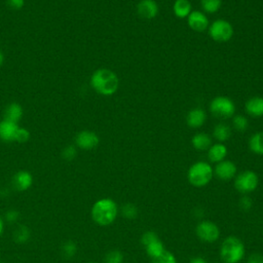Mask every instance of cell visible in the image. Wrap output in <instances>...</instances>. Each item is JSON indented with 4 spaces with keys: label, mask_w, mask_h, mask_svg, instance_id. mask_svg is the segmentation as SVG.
Wrapping results in <instances>:
<instances>
[{
    "label": "cell",
    "mask_w": 263,
    "mask_h": 263,
    "mask_svg": "<svg viewBox=\"0 0 263 263\" xmlns=\"http://www.w3.org/2000/svg\"><path fill=\"white\" fill-rule=\"evenodd\" d=\"M90 263H96V262H90Z\"/></svg>",
    "instance_id": "obj_41"
},
{
    "label": "cell",
    "mask_w": 263,
    "mask_h": 263,
    "mask_svg": "<svg viewBox=\"0 0 263 263\" xmlns=\"http://www.w3.org/2000/svg\"><path fill=\"white\" fill-rule=\"evenodd\" d=\"M19 129L20 127L18 124L4 120L0 123V139L6 142H16Z\"/></svg>",
    "instance_id": "obj_14"
},
{
    "label": "cell",
    "mask_w": 263,
    "mask_h": 263,
    "mask_svg": "<svg viewBox=\"0 0 263 263\" xmlns=\"http://www.w3.org/2000/svg\"><path fill=\"white\" fill-rule=\"evenodd\" d=\"M247 263H263V255L259 253H254L249 256Z\"/></svg>",
    "instance_id": "obj_37"
},
{
    "label": "cell",
    "mask_w": 263,
    "mask_h": 263,
    "mask_svg": "<svg viewBox=\"0 0 263 263\" xmlns=\"http://www.w3.org/2000/svg\"><path fill=\"white\" fill-rule=\"evenodd\" d=\"M159 239H160L159 236H158L155 232H147V233H145V234L142 236V238H141V244H142L144 247H146V246H148L149 244H152V243L156 242V241L159 240Z\"/></svg>",
    "instance_id": "obj_32"
},
{
    "label": "cell",
    "mask_w": 263,
    "mask_h": 263,
    "mask_svg": "<svg viewBox=\"0 0 263 263\" xmlns=\"http://www.w3.org/2000/svg\"><path fill=\"white\" fill-rule=\"evenodd\" d=\"M77 155H78L77 148H75V146H73V145H69V146L65 147L62 152L63 159L68 162L73 161L75 158H77Z\"/></svg>",
    "instance_id": "obj_31"
},
{
    "label": "cell",
    "mask_w": 263,
    "mask_h": 263,
    "mask_svg": "<svg viewBox=\"0 0 263 263\" xmlns=\"http://www.w3.org/2000/svg\"><path fill=\"white\" fill-rule=\"evenodd\" d=\"M0 263H5V262H0Z\"/></svg>",
    "instance_id": "obj_42"
},
{
    "label": "cell",
    "mask_w": 263,
    "mask_h": 263,
    "mask_svg": "<svg viewBox=\"0 0 263 263\" xmlns=\"http://www.w3.org/2000/svg\"><path fill=\"white\" fill-rule=\"evenodd\" d=\"M202 8L206 13L215 14L221 8L222 0H202Z\"/></svg>",
    "instance_id": "obj_26"
},
{
    "label": "cell",
    "mask_w": 263,
    "mask_h": 263,
    "mask_svg": "<svg viewBox=\"0 0 263 263\" xmlns=\"http://www.w3.org/2000/svg\"><path fill=\"white\" fill-rule=\"evenodd\" d=\"M30 237H31V232H30L29 228L23 224H21L18 228H16V230L14 231V234H13V239L18 244L27 243L29 241Z\"/></svg>",
    "instance_id": "obj_22"
},
{
    "label": "cell",
    "mask_w": 263,
    "mask_h": 263,
    "mask_svg": "<svg viewBox=\"0 0 263 263\" xmlns=\"http://www.w3.org/2000/svg\"><path fill=\"white\" fill-rule=\"evenodd\" d=\"M75 143L84 150H92L99 145L100 139L98 135L92 131H83L78 134Z\"/></svg>",
    "instance_id": "obj_9"
},
{
    "label": "cell",
    "mask_w": 263,
    "mask_h": 263,
    "mask_svg": "<svg viewBox=\"0 0 263 263\" xmlns=\"http://www.w3.org/2000/svg\"><path fill=\"white\" fill-rule=\"evenodd\" d=\"M152 263H177V259L173 253L165 251L162 255L153 259Z\"/></svg>",
    "instance_id": "obj_29"
},
{
    "label": "cell",
    "mask_w": 263,
    "mask_h": 263,
    "mask_svg": "<svg viewBox=\"0 0 263 263\" xmlns=\"http://www.w3.org/2000/svg\"><path fill=\"white\" fill-rule=\"evenodd\" d=\"M4 232H5V220L2 216H0V237L4 235Z\"/></svg>",
    "instance_id": "obj_38"
},
{
    "label": "cell",
    "mask_w": 263,
    "mask_h": 263,
    "mask_svg": "<svg viewBox=\"0 0 263 263\" xmlns=\"http://www.w3.org/2000/svg\"><path fill=\"white\" fill-rule=\"evenodd\" d=\"M213 175L214 170L208 163L198 162L190 168L187 177L193 186L203 187L211 182Z\"/></svg>",
    "instance_id": "obj_4"
},
{
    "label": "cell",
    "mask_w": 263,
    "mask_h": 263,
    "mask_svg": "<svg viewBox=\"0 0 263 263\" xmlns=\"http://www.w3.org/2000/svg\"><path fill=\"white\" fill-rule=\"evenodd\" d=\"M160 8L155 0H141L137 6V12L142 19L152 20L159 14Z\"/></svg>",
    "instance_id": "obj_11"
},
{
    "label": "cell",
    "mask_w": 263,
    "mask_h": 263,
    "mask_svg": "<svg viewBox=\"0 0 263 263\" xmlns=\"http://www.w3.org/2000/svg\"><path fill=\"white\" fill-rule=\"evenodd\" d=\"M174 14L179 19L189 17L193 12V7L190 0H176L173 7Z\"/></svg>",
    "instance_id": "obj_18"
},
{
    "label": "cell",
    "mask_w": 263,
    "mask_h": 263,
    "mask_svg": "<svg viewBox=\"0 0 263 263\" xmlns=\"http://www.w3.org/2000/svg\"><path fill=\"white\" fill-rule=\"evenodd\" d=\"M30 138V133L28 130L26 129H22L20 128L18 133H17V137H16V142L18 143H25L29 140Z\"/></svg>",
    "instance_id": "obj_33"
},
{
    "label": "cell",
    "mask_w": 263,
    "mask_h": 263,
    "mask_svg": "<svg viewBox=\"0 0 263 263\" xmlns=\"http://www.w3.org/2000/svg\"><path fill=\"white\" fill-rule=\"evenodd\" d=\"M247 114L253 118L263 117V98L253 97L246 102Z\"/></svg>",
    "instance_id": "obj_16"
},
{
    "label": "cell",
    "mask_w": 263,
    "mask_h": 263,
    "mask_svg": "<svg viewBox=\"0 0 263 263\" xmlns=\"http://www.w3.org/2000/svg\"><path fill=\"white\" fill-rule=\"evenodd\" d=\"M210 111L215 118L227 120L234 117L236 105L232 99L224 96H218L210 103Z\"/></svg>",
    "instance_id": "obj_5"
},
{
    "label": "cell",
    "mask_w": 263,
    "mask_h": 263,
    "mask_svg": "<svg viewBox=\"0 0 263 263\" xmlns=\"http://www.w3.org/2000/svg\"><path fill=\"white\" fill-rule=\"evenodd\" d=\"M213 136L215 139H217L220 142H225L228 141L231 136H232V130L230 126L225 124H218L214 131H213Z\"/></svg>",
    "instance_id": "obj_23"
},
{
    "label": "cell",
    "mask_w": 263,
    "mask_h": 263,
    "mask_svg": "<svg viewBox=\"0 0 263 263\" xmlns=\"http://www.w3.org/2000/svg\"><path fill=\"white\" fill-rule=\"evenodd\" d=\"M210 37L217 43H227L234 36V27L227 20H216L209 28Z\"/></svg>",
    "instance_id": "obj_6"
},
{
    "label": "cell",
    "mask_w": 263,
    "mask_h": 263,
    "mask_svg": "<svg viewBox=\"0 0 263 263\" xmlns=\"http://www.w3.org/2000/svg\"><path fill=\"white\" fill-rule=\"evenodd\" d=\"M12 184L16 191L26 192L33 184V176L28 171H19L14 175Z\"/></svg>",
    "instance_id": "obj_12"
},
{
    "label": "cell",
    "mask_w": 263,
    "mask_h": 263,
    "mask_svg": "<svg viewBox=\"0 0 263 263\" xmlns=\"http://www.w3.org/2000/svg\"><path fill=\"white\" fill-rule=\"evenodd\" d=\"M207 115L204 109L202 108H194L192 109L186 117V123L189 127L193 129H199L206 123Z\"/></svg>",
    "instance_id": "obj_15"
},
{
    "label": "cell",
    "mask_w": 263,
    "mask_h": 263,
    "mask_svg": "<svg viewBox=\"0 0 263 263\" xmlns=\"http://www.w3.org/2000/svg\"><path fill=\"white\" fill-rule=\"evenodd\" d=\"M145 249H146L147 255L153 259L159 257L160 255H162L166 251L165 247H164V244L160 239L157 240L156 242L152 243V244H149L148 246H146Z\"/></svg>",
    "instance_id": "obj_24"
},
{
    "label": "cell",
    "mask_w": 263,
    "mask_h": 263,
    "mask_svg": "<svg viewBox=\"0 0 263 263\" xmlns=\"http://www.w3.org/2000/svg\"><path fill=\"white\" fill-rule=\"evenodd\" d=\"M191 263H207V261L204 259V258H201V257H197V258H194Z\"/></svg>",
    "instance_id": "obj_39"
},
{
    "label": "cell",
    "mask_w": 263,
    "mask_h": 263,
    "mask_svg": "<svg viewBox=\"0 0 263 263\" xmlns=\"http://www.w3.org/2000/svg\"><path fill=\"white\" fill-rule=\"evenodd\" d=\"M104 262L105 263H123L124 255L121 251H118V250L110 251L106 254Z\"/></svg>",
    "instance_id": "obj_27"
},
{
    "label": "cell",
    "mask_w": 263,
    "mask_h": 263,
    "mask_svg": "<svg viewBox=\"0 0 263 263\" xmlns=\"http://www.w3.org/2000/svg\"><path fill=\"white\" fill-rule=\"evenodd\" d=\"M220 256L224 263H239L245 256L244 243L237 237H229L221 245Z\"/></svg>",
    "instance_id": "obj_3"
},
{
    "label": "cell",
    "mask_w": 263,
    "mask_h": 263,
    "mask_svg": "<svg viewBox=\"0 0 263 263\" xmlns=\"http://www.w3.org/2000/svg\"><path fill=\"white\" fill-rule=\"evenodd\" d=\"M20 218V213L17 210H10L6 214V219L10 223H15L19 220Z\"/></svg>",
    "instance_id": "obj_34"
},
{
    "label": "cell",
    "mask_w": 263,
    "mask_h": 263,
    "mask_svg": "<svg viewBox=\"0 0 263 263\" xmlns=\"http://www.w3.org/2000/svg\"><path fill=\"white\" fill-rule=\"evenodd\" d=\"M234 126L235 129L239 132H245L248 129L249 122L248 120L243 116H237L234 118Z\"/></svg>",
    "instance_id": "obj_30"
},
{
    "label": "cell",
    "mask_w": 263,
    "mask_h": 263,
    "mask_svg": "<svg viewBox=\"0 0 263 263\" xmlns=\"http://www.w3.org/2000/svg\"><path fill=\"white\" fill-rule=\"evenodd\" d=\"M92 88L100 95L112 96L120 87L118 75L110 69L101 68L96 70L91 78Z\"/></svg>",
    "instance_id": "obj_1"
},
{
    "label": "cell",
    "mask_w": 263,
    "mask_h": 263,
    "mask_svg": "<svg viewBox=\"0 0 263 263\" xmlns=\"http://www.w3.org/2000/svg\"><path fill=\"white\" fill-rule=\"evenodd\" d=\"M122 215L128 219H134L138 215V209L134 204L128 203L122 207Z\"/></svg>",
    "instance_id": "obj_28"
},
{
    "label": "cell",
    "mask_w": 263,
    "mask_h": 263,
    "mask_svg": "<svg viewBox=\"0 0 263 263\" xmlns=\"http://www.w3.org/2000/svg\"><path fill=\"white\" fill-rule=\"evenodd\" d=\"M259 178L253 171H245L239 174L235 180L236 190L241 194H250L258 187Z\"/></svg>",
    "instance_id": "obj_7"
},
{
    "label": "cell",
    "mask_w": 263,
    "mask_h": 263,
    "mask_svg": "<svg viewBox=\"0 0 263 263\" xmlns=\"http://www.w3.org/2000/svg\"><path fill=\"white\" fill-rule=\"evenodd\" d=\"M216 177L222 181L232 180L237 174V167L231 161H222L218 163L214 169Z\"/></svg>",
    "instance_id": "obj_10"
},
{
    "label": "cell",
    "mask_w": 263,
    "mask_h": 263,
    "mask_svg": "<svg viewBox=\"0 0 263 263\" xmlns=\"http://www.w3.org/2000/svg\"><path fill=\"white\" fill-rule=\"evenodd\" d=\"M7 3L11 9L21 10L25 5V0H7Z\"/></svg>",
    "instance_id": "obj_35"
},
{
    "label": "cell",
    "mask_w": 263,
    "mask_h": 263,
    "mask_svg": "<svg viewBox=\"0 0 263 263\" xmlns=\"http://www.w3.org/2000/svg\"><path fill=\"white\" fill-rule=\"evenodd\" d=\"M23 118V108L18 103L10 104L5 112V120L18 124Z\"/></svg>",
    "instance_id": "obj_19"
},
{
    "label": "cell",
    "mask_w": 263,
    "mask_h": 263,
    "mask_svg": "<svg viewBox=\"0 0 263 263\" xmlns=\"http://www.w3.org/2000/svg\"><path fill=\"white\" fill-rule=\"evenodd\" d=\"M240 207L245 210V211H248L252 208V201L249 197H244L240 200Z\"/></svg>",
    "instance_id": "obj_36"
},
{
    "label": "cell",
    "mask_w": 263,
    "mask_h": 263,
    "mask_svg": "<svg viewBox=\"0 0 263 263\" xmlns=\"http://www.w3.org/2000/svg\"><path fill=\"white\" fill-rule=\"evenodd\" d=\"M189 18V26L197 32H204L209 28V20L205 14L200 11H194Z\"/></svg>",
    "instance_id": "obj_13"
},
{
    "label": "cell",
    "mask_w": 263,
    "mask_h": 263,
    "mask_svg": "<svg viewBox=\"0 0 263 263\" xmlns=\"http://www.w3.org/2000/svg\"><path fill=\"white\" fill-rule=\"evenodd\" d=\"M61 252H62V255L64 257H66L67 259L73 258L78 253V245H77V243L71 240L66 241L61 247Z\"/></svg>",
    "instance_id": "obj_25"
},
{
    "label": "cell",
    "mask_w": 263,
    "mask_h": 263,
    "mask_svg": "<svg viewBox=\"0 0 263 263\" xmlns=\"http://www.w3.org/2000/svg\"><path fill=\"white\" fill-rule=\"evenodd\" d=\"M249 148L255 155L263 156V132L256 133L250 138Z\"/></svg>",
    "instance_id": "obj_21"
},
{
    "label": "cell",
    "mask_w": 263,
    "mask_h": 263,
    "mask_svg": "<svg viewBox=\"0 0 263 263\" xmlns=\"http://www.w3.org/2000/svg\"><path fill=\"white\" fill-rule=\"evenodd\" d=\"M4 61H5V56H4V53H3L2 51H0V66L3 65Z\"/></svg>",
    "instance_id": "obj_40"
},
{
    "label": "cell",
    "mask_w": 263,
    "mask_h": 263,
    "mask_svg": "<svg viewBox=\"0 0 263 263\" xmlns=\"http://www.w3.org/2000/svg\"><path fill=\"white\" fill-rule=\"evenodd\" d=\"M91 215L96 224L100 227H108L116 221L119 215V207L114 200L101 199L93 205Z\"/></svg>",
    "instance_id": "obj_2"
},
{
    "label": "cell",
    "mask_w": 263,
    "mask_h": 263,
    "mask_svg": "<svg viewBox=\"0 0 263 263\" xmlns=\"http://www.w3.org/2000/svg\"><path fill=\"white\" fill-rule=\"evenodd\" d=\"M228 156V148L224 144L217 143L209 148L208 158L212 163H220Z\"/></svg>",
    "instance_id": "obj_17"
},
{
    "label": "cell",
    "mask_w": 263,
    "mask_h": 263,
    "mask_svg": "<svg viewBox=\"0 0 263 263\" xmlns=\"http://www.w3.org/2000/svg\"><path fill=\"white\" fill-rule=\"evenodd\" d=\"M192 143L197 150H207L212 146V140L206 133H199L195 135Z\"/></svg>",
    "instance_id": "obj_20"
},
{
    "label": "cell",
    "mask_w": 263,
    "mask_h": 263,
    "mask_svg": "<svg viewBox=\"0 0 263 263\" xmlns=\"http://www.w3.org/2000/svg\"><path fill=\"white\" fill-rule=\"evenodd\" d=\"M196 232L199 239L206 243H214L220 237L219 228L211 221H202L199 223Z\"/></svg>",
    "instance_id": "obj_8"
}]
</instances>
